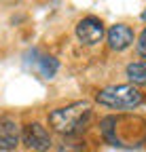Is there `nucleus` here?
Returning <instances> with one entry per match:
<instances>
[{
	"mask_svg": "<svg viewBox=\"0 0 146 152\" xmlns=\"http://www.w3.org/2000/svg\"><path fill=\"white\" fill-rule=\"evenodd\" d=\"M91 118V104L89 102H74L64 108H55L49 112V125L59 135H76L85 129Z\"/></svg>",
	"mask_w": 146,
	"mask_h": 152,
	"instance_id": "obj_1",
	"label": "nucleus"
},
{
	"mask_svg": "<svg viewBox=\"0 0 146 152\" xmlns=\"http://www.w3.org/2000/svg\"><path fill=\"white\" fill-rule=\"evenodd\" d=\"M95 102L112 110H136L138 106H142L144 95L134 85H112L102 89L95 95Z\"/></svg>",
	"mask_w": 146,
	"mask_h": 152,
	"instance_id": "obj_2",
	"label": "nucleus"
},
{
	"mask_svg": "<svg viewBox=\"0 0 146 152\" xmlns=\"http://www.w3.org/2000/svg\"><path fill=\"white\" fill-rule=\"evenodd\" d=\"M21 140L23 144L34 150V152H49L51 146H53V140H51V133L47 131L45 125L40 123H28L21 131Z\"/></svg>",
	"mask_w": 146,
	"mask_h": 152,
	"instance_id": "obj_3",
	"label": "nucleus"
},
{
	"mask_svg": "<svg viewBox=\"0 0 146 152\" xmlns=\"http://www.w3.org/2000/svg\"><path fill=\"white\" fill-rule=\"evenodd\" d=\"M104 34H106L104 23L98 17H83L76 23V38L83 45H87V47H93V45L102 42Z\"/></svg>",
	"mask_w": 146,
	"mask_h": 152,
	"instance_id": "obj_4",
	"label": "nucleus"
},
{
	"mask_svg": "<svg viewBox=\"0 0 146 152\" xmlns=\"http://www.w3.org/2000/svg\"><path fill=\"white\" fill-rule=\"evenodd\" d=\"M19 140H21L19 125H17L13 118H9V116H2L0 118V150L2 152L15 150L19 146Z\"/></svg>",
	"mask_w": 146,
	"mask_h": 152,
	"instance_id": "obj_5",
	"label": "nucleus"
},
{
	"mask_svg": "<svg viewBox=\"0 0 146 152\" xmlns=\"http://www.w3.org/2000/svg\"><path fill=\"white\" fill-rule=\"evenodd\" d=\"M108 38V47L112 51H125L134 45V30L125 23H114L106 34Z\"/></svg>",
	"mask_w": 146,
	"mask_h": 152,
	"instance_id": "obj_6",
	"label": "nucleus"
},
{
	"mask_svg": "<svg viewBox=\"0 0 146 152\" xmlns=\"http://www.w3.org/2000/svg\"><path fill=\"white\" fill-rule=\"evenodd\" d=\"M127 78H129L134 85L144 87L146 85V61H134L127 66Z\"/></svg>",
	"mask_w": 146,
	"mask_h": 152,
	"instance_id": "obj_7",
	"label": "nucleus"
},
{
	"mask_svg": "<svg viewBox=\"0 0 146 152\" xmlns=\"http://www.w3.org/2000/svg\"><path fill=\"white\" fill-rule=\"evenodd\" d=\"M38 72H40V76H45V78H53V76L57 74V70H59V61L55 59V57H51V55H45V57H40L38 59Z\"/></svg>",
	"mask_w": 146,
	"mask_h": 152,
	"instance_id": "obj_8",
	"label": "nucleus"
},
{
	"mask_svg": "<svg viewBox=\"0 0 146 152\" xmlns=\"http://www.w3.org/2000/svg\"><path fill=\"white\" fill-rule=\"evenodd\" d=\"M136 51L140 57H146V28L142 30V34L138 36V42H136Z\"/></svg>",
	"mask_w": 146,
	"mask_h": 152,
	"instance_id": "obj_9",
	"label": "nucleus"
},
{
	"mask_svg": "<svg viewBox=\"0 0 146 152\" xmlns=\"http://www.w3.org/2000/svg\"><path fill=\"white\" fill-rule=\"evenodd\" d=\"M140 17H142V21H146V9L142 11V15H140Z\"/></svg>",
	"mask_w": 146,
	"mask_h": 152,
	"instance_id": "obj_10",
	"label": "nucleus"
}]
</instances>
